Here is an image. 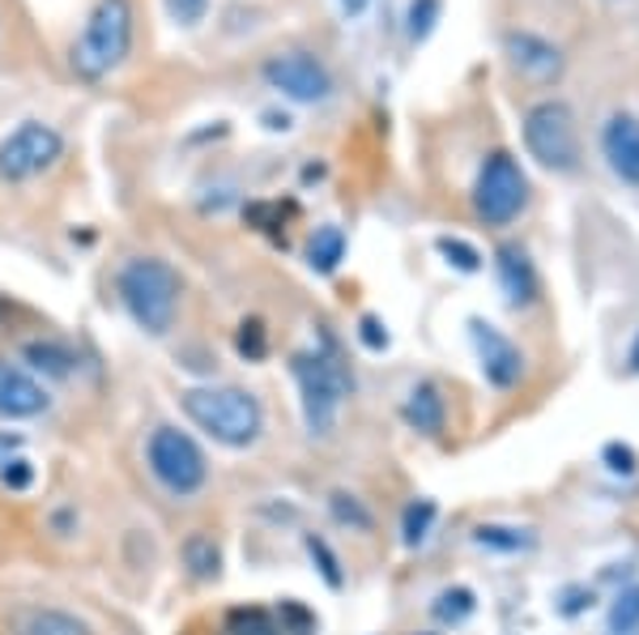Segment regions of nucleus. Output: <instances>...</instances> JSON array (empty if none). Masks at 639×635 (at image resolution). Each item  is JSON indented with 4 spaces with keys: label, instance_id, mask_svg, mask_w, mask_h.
Returning a JSON list of instances; mask_svg holds the SVG:
<instances>
[{
    "label": "nucleus",
    "instance_id": "9b49d317",
    "mask_svg": "<svg viewBox=\"0 0 639 635\" xmlns=\"http://www.w3.org/2000/svg\"><path fill=\"white\" fill-rule=\"evenodd\" d=\"M503 52L512 60V69H516L521 78H528V82L550 85L563 78V52H558L550 39L533 34V30H512V34H503Z\"/></svg>",
    "mask_w": 639,
    "mask_h": 635
},
{
    "label": "nucleus",
    "instance_id": "f8f14e48",
    "mask_svg": "<svg viewBox=\"0 0 639 635\" xmlns=\"http://www.w3.org/2000/svg\"><path fill=\"white\" fill-rule=\"evenodd\" d=\"M601 154L618 180L639 188V115L631 111H614L601 124Z\"/></svg>",
    "mask_w": 639,
    "mask_h": 635
},
{
    "label": "nucleus",
    "instance_id": "c85d7f7f",
    "mask_svg": "<svg viewBox=\"0 0 639 635\" xmlns=\"http://www.w3.org/2000/svg\"><path fill=\"white\" fill-rule=\"evenodd\" d=\"M410 39H426L431 34V27L440 22V0H410Z\"/></svg>",
    "mask_w": 639,
    "mask_h": 635
},
{
    "label": "nucleus",
    "instance_id": "e433bc0d",
    "mask_svg": "<svg viewBox=\"0 0 639 635\" xmlns=\"http://www.w3.org/2000/svg\"><path fill=\"white\" fill-rule=\"evenodd\" d=\"M337 4H341V13H346V18H362L371 0H337Z\"/></svg>",
    "mask_w": 639,
    "mask_h": 635
},
{
    "label": "nucleus",
    "instance_id": "7c9ffc66",
    "mask_svg": "<svg viewBox=\"0 0 639 635\" xmlns=\"http://www.w3.org/2000/svg\"><path fill=\"white\" fill-rule=\"evenodd\" d=\"M278 627H281V635H311V632H316V618H311L299 602H281Z\"/></svg>",
    "mask_w": 639,
    "mask_h": 635
},
{
    "label": "nucleus",
    "instance_id": "5701e85b",
    "mask_svg": "<svg viewBox=\"0 0 639 635\" xmlns=\"http://www.w3.org/2000/svg\"><path fill=\"white\" fill-rule=\"evenodd\" d=\"M639 632V584L622 588L610 606V635H636Z\"/></svg>",
    "mask_w": 639,
    "mask_h": 635
},
{
    "label": "nucleus",
    "instance_id": "b1692460",
    "mask_svg": "<svg viewBox=\"0 0 639 635\" xmlns=\"http://www.w3.org/2000/svg\"><path fill=\"white\" fill-rule=\"evenodd\" d=\"M435 248H440V256H444L452 269H461V274H477V269H482V252L473 248V244H465V239H456V235H440Z\"/></svg>",
    "mask_w": 639,
    "mask_h": 635
},
{
    "label": "nucleus",
    "instance_id": "f704fd0d",
    "mask_svg": "<svg viewBox=\"0 0 639 635\" xmlns=\"http://www.w3.org/2000/svg\"><path fill=\"white\" fill-rule=\"evenodd\" d=\"M22 448H27V436H22V431H0V465L13 461Z\"/></svg>",
    "mask_w": 639,
    "mask_h": 635
},
{
    "label": "nucleus",
    "instance_id": "7ed1b4c3",
    "mask_svg": "<svg viewBox=\"0 0 639 635\" xmlns=\"http://www.w3.org/2000/svg\"><path fill=\"white\" fill-rule=\"evenodd\" d=\"M290 376L299 385V406H303V422L311 436H329L341 414V401L350 397V371L337 355V341L324 337V350H299L290 355Z\"/></svg>",
    "mask_w": 639,
    "mask_h": 635
},
{
    "label": "nucleus",
    "instance_id": "473e14b6",
    "mask_svg": "<svg viewBox=\"0 0 639 635\" xmlns=\"http://www.w3.org/2000/svg\"><path fill=\"white\" fill-rule=\"evenodd\" d=\"M359 341L367 346V350H375V355H380V350H389V329H384L375 316H362V320H359Z\"/></svg>",
    "mask_w": 639,
    "mask_h": 635
},
{
    "label": "nucleus",
    "instance_id": "f257e3e1",
    "mask_svg": "<svg viewBox=\"0 0 639 635\" xmlns=\"http://www.w3.org/2000/svg\"><path fill=\"white\" fill-rule=\"evenodd\" d=\"M184 414L193 418L196 431H205L223 448H251L265 431V410L248 388L235 385H205L179 392Z\"/></svg>",
    "mask_w": 639,
    "mask_h": 635
},
{
    "label": "nucleus",
    "instance_id": "cd10ccee",
    "mask_svg": "<svg viewBox=\"0 0 639 635\" xmlns=\"http://www.w3.org/2000/svg\"><path fill=\"white\" fill-rule=\"evenodd\" d=\"M329 508H333V516L341 521V525L362 529V533L371 529V512H367V508H362L354 495H346V491H333V495H329Z\"/></svg>",
    "mask_w": 639,
    "mask_h": 635
},
{
    "label": "nucleus",
    "instance_id": "ddd939ff",
    "mask_svg": "<svg viewBox=\"0 0 639 635\" xmlns=\"http://www.w3.org/2000/svg\"><path fill=\"white\" fill-rule=\"evenodd\" d=\"M52 406L48 388L30 376L27 367L0 359V418L18 422V418H39Z\"/></svg>",
    "mask_w": 639,
    "mask_h": 635
},
{
    "label": "nucleus",
    "instance_id": "4c0bfd02",
    "mask_svg": "<svg viewBox=\"0 0 639 635\" xmlns=\"http://www.w3.org/2000/svg\"><path fill=\"white\" fill-rule=\"evenodd\" d=\"M631 362H636V371H639V337H636V346H631Z\"/></svg>",
    "mask_w": 639,
    "mask_h": 635
},
{
    "label": "nucleus",
    "instance_id": "1a4fd4ad",
    "mask_svg": "<svg viewBox=\"0 0 639 635\" xmlns=\"http://www.w3.org/2000/svg\"><path fill=\"white\" fill-rule=\"evenodd\" d=\"M265 82L290 103H324L333 94V73L311 52H278L265 60Z\"/></svg>",
    "mask_w": 639,
    "mask_h": 635
},
{
    "label": "nucleus",
    "instance_id": "423d86ee",
    "mask_svg": "<svg viewBox=\"0 0 639 635\" xmlns=\"http://www.w3.org/2000/svg\"><path fill=\"white\" fill-rule=\"evenodd\" d=\"M525 150L528 158L555 171L571 175L580 166V129H576V111L563 99H542L525 111Z\"/></svg>",
    "mask_w": 639,
    "mask_h": 635
},
{
    "label": "nucleus",
    "instance_id": "bb28decb",
    "mask_svg": "<svg viewBox=\"0 0 639 635\" xmlns=\"http://www.w3.org/2000/svg\"><path fill=\"white\" fill-rule=\"evenodd\" d=\"M307 554H311V563L320 567V576H324L329 588H341V584H346V576H341V559L329 551L324 537H307Z\"/></svg>",
    "mask_w": 639,
    "mask_h": 635
},
{
    "label": "nucleus",
    "instance_id": "4be33fe9",
    "mask_svg": "<svg viewBox=\"0 0 639 635\" xmlns=\"http://www.w3.org/2000/svg\"><path fill=\"white\" fill-rule=\"evenodd\" d=\"M226 635H281V627L269 610L239 606L226 614Z\"/></svg>",
    "mask_w": 639,
    "mask_h": 635
},
{
    "label": "nucleus",
    "instance_id": "f03ea898",
    "mask_svg": "<svg viewBox=\"0 0 639 635\" xmlns=\"http://www.w3.org/2000/svg\"><path fill=\"white\" fill-rule=\"evenodd\" d=\"M115 290H120V304L133 316V325L145 329L150 337H163L175 325V311H179V295H184V281L171 269L167 260L158 256H133L120 265L115 274Z\"/></svg>",
    "mask_w": 639,
    "mask_h": 635
},
{
    "label": "nucleus",
    "instance_id": "9d476101",
    "mask_svg": "<svg viewBox=\"0 0 639 635\" xmlns=\"http://www.w3.org/2000/svg\"><path fill=\"white\" fill-rule=\"evenodd\" d=\"M470 337L473 350H477V362H482V376L491 388H516L521 376H525V355L521 346L499 332L491 320H470Z\"/></svg>",
    "mask_w": 639,
    "mask_h": 635
},
{
    "label": "nucleus",
    "instance_id": "2eb2a0df",
    "mask_svg": "<svg viewBox=\"0 0 639 635\" xmlns=\"http://www.w3.org/2000/svg\"><path fill=\"white\" fill-rule=\"evenodd\" d=\"M401 418L414 427L418 436H440L447 422V406L444 397H440V388L435 385L410 388V397H405V406H401Z\"/></svg>",
    "mask_w": 639,
    "mask_h": 635
},
{
    "label": "nucleus",
    "instance_id": "6ab92c4d",
    "mask_svg": "<svg viewBox=\"0 0 639 635\" xmlns=\"http://www.w3.org/2000/svg\"><path fill=\"white\" fill-rule=\"evenodd\" d=\"M341 260H346V231L341 226H316V235L307 244V265L316 274H333Z\"/></svg>",
    "mask_w": 639,
    "mask_h": 635
},
{
    "label": "nucleus",
    "instance_id": "6e6552de",
    "mask_svg": "<svg viewBox=\"0 0 639 635\" xmlns=\"http://www.w3.org/2000/svg\"><path fill=\"white\" fill-rule=\"evenodd\" d=\"M64 154V137L43 120L18 124L9 137H0V180L4 184H27L34 175L52 171Z\"/></svg>",
    "mask_w": 639,
    "mask_h": 635
},
{
    "label": "nucleus",
    "instance_id": "dca6fc26",
    "mask_svg": "<svg viewBox=\"0 0 639 635\" xmlns=\"http://www.w3.org/2000/svg\"><path fill=\"white\" fill-rule=\"evenodd\" d=\"M179 559L196 581H218V572H223V551L209 533H188L184 546H179Z\"/></svg>",
    "mask_w": 639,
    "mask_h": 635
},
{
    "label": "nucleus",
    "instance_id": "39448f33",
    "mask_svg": "<svg viewBox=\"0 0 639 635\" xmlns=\"http://www.w3.org/2000/svg\"><path fill=\"white\" fill-rule=\"evenodd\" d=\"M145 461H150V473L158 478V487L175 499L200 495L209 482V461L200 443L179 427H154L145 443Z\"/></svg>",
    "mask_w": 639,
    "mask_h": 635
},
{
    "label": "nucleus",
    "instance_id": "393cba45",
    "mask_svg": "<svg viewBox=\"0 0 639 635\" xmlns=\"http://www.w3.org/2000/svg\"><path fill=\"white\" fill-rule=\"evenodd\" d=\"M431 610H435L440 623H461V618H470L473 614V593L470 588H461V584H456V588H444Z\"/></svg>",
    "mask_w": 639,
    "mask_h": 635
},
{
    "label": "nucleus",
    "instance_id": "aec40b11",
    "mask_svg": "<svg viewBox=\"0 0 639 635\" xmlns=\"http://www.w3.org/2000/svg\"><path fill=\"white\" fill-rule=\"evenodd\" d=\"M18 635H90V627L78 614H64V610H30Z\"/></svg>",
    "mask_w": 639,
    "mask_h": 635
},
{
    "label": "nucleus",
    "instance_id": "0eeeda50",
    "mask_svg": "<svg viewBox=\"0 0 639 635\" xmlns=\"http://www.w3.org/2000/svg\"><path fill=\"white\" fill-rule=\"evenodd\" d=\"M528 205V175L507 150L486 154V163L477 166L473 180V214L486 226H507L525 214Z\"/></svg>",
    "mask_w": 639,
    "mask_h": 635
},
{
    "label": "nucleus",
    "instance_id": "20e7f679",
    "mask_svg": "<svg viewBox=\"0 0 639 635\" xmlns=\"http://www.w3.org/2000/svg\"><path fill=\"white\" fill-rule=\"evenodd\" d=\"M133 0H94L82 39L73 43V69L85 82L115 73L133 52Z\"/></svg>",
    "mask_w": 639,
    "mask_h": 635
},
{
    "label": "nucleus",
    "instance_id": "c9c22d12",
    "mask_svg": "<svg viewBox=\"0 0 639 635\" xmlns=\"http://www.w3.org/2000/svg\"><path fill=\"white\" fill-rule=\"evenodd\" d=\"M584 606H592V593H584V588H571V593H567V602H563V614H580Z\"/></svg>",
    "mask_w": 639,
    "mask_h": 635
},
{
    "label": "nucleus",
    "instance_id": "72a5a7b5",
    "mask_svg": "<svg viewBox=\"0 0 639 635\" xmlns=\"http://www.w3.org/2000/svg\"><path fill=\"white\" fill-rule=\"evenodd\" d=\"M606 465H610L614 473H636V452L627 448V443H606Z\"/></svg>",
    "mask_w": 639,
    "mask_h": 635
},
{
    "label": "nucleus",
    "instance_id": "a211bd4d",
    "mask_svg": "<svg viewBox=\"0 0 639 635\" xmlns=\"http://www.w3.org/2000/svg\"><path fill=\"white\" fill-rule=\"evenodd\" d=\"M22 355H27V362L34 367V371H43V376H52V380H69L73 367H78L73 350L60 346V341H27Z\"/></svg>",
    "mask_w": 639,
    "mask_h": 635
},
{
    "label": "nucleus",
    "instance_id": "c756f323",
    "mask_svg": "<svg viewBox=\"0 0 639 635\" xmlns=\"http://www.w3.org/2000/svg\"><path fill=\"white\" fill-rule=\"evenodd\" d=\"M0 482H4V491H30V487H34V461H27V457L18 452L13 461L0 465Z\"/></svg>",
    "mask_w": 639,
    "mask_h": 635
},
{
    "label": "nucleus",
    "instance_id": "4468645a",
    "mask_svg": "<svg viewBox=\"0 0 639 635\" xmlns=\"http://www.w3.org/2000/svg\"><path fill=\"white\" fill-rule=\"evenodd\" d=\"M495 274H499V286H503V295H507V304L528 307L537 299V269H533V260H528L525 248L503 244V248L495 252Z\"/></svg>",
    "mask_w": 639,
    "mask_h": 635
},
{
    "label": "nucleus",
    "instance_id": "a878e982",
    "mask_svg": "<svg viewBox=\"0 0 639 635\" xmlns=\"http://www.w3.org/2000/svg\"><path fill=\"white\" fill-rule=\"evenodd\" d=\"M235 350L248 362L265 359V355H269V332H265V325H260V320H244L239 332H235Z\"/></svg>",
    "mask_w": 639,
    "mask_h": 635
},
{
    "label": "nucleus",
    "instance_id": "f3484780",
    "mask_svg": "<svg viewBox=\"0 0 639 635\" xmlns=\"http://www.w3.org/2000/svg\"><path fill=\"white\" fill-rule=\"evenodd\" d=\"M473 542L482 551H495V554H525L537 546V533L521 525H477L473 529Z\"/></svg>",
    "mask_w": 639,
    "mask_h": 635
},
{
    "label": "nucleus",
    "instance_id": "412c9836",
    "mask_svg": "<svg viewBox=\"0 0 639 635\" xmlns=\"http://www.w3.org/2000/svg\"><path fill=\"white\" fill-rule=\"evenodd\" d=\"M435 516H440L435 499H414V503L405 508V516H401V542H405V546H422V542L431 537Z\"/></svg>",
    "mask_w": 639,
    "mask_h": 635
},
{
    "label": "nucleus",
    "instance_id": "2f4dec72",
    "mask_svg": "<svg viewBox=\"0 0 639 635\" xmlns=\"http://www.w3.org/2000/svg\"><path fill=\"white\" fill-rule=\"evenodd\" d=\"M163 4H167V18L175 27H196L209 13V0H163Z\"/></svg>",
    "mask_w": 639,
    "mask_h": 635
}]
</instances>
